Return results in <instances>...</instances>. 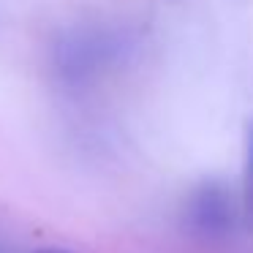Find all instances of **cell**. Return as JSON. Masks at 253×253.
Listing matches in <instances>:
<instances>
[{
  "mask_svg": "<svg viewBox=\"0 0 253 253\" xmlns=\"http://www.w3.org/2000/svg\"><path fill=\"white\" fill-rule=\"evenodd\" d=\"M242 182H245V207L248 215L253 218V123L245 131V174H242Z\"/></svg>",
  "mask_w": 253,
  "mask_h": 253,
  "instance_id": "7a4b0ae2",
  "label": "cell"
},
{
  "mask_svg": "<svg viewBox=\"0 0 253 253\" xmlns=\"http://www.w3.org/2000/svg\"><path fill=\"white\" fill-rule=\"evenodd\" d=\"M36 253H71V251H55V248H46V251H36Z\"/></svg>",
  "mask_w": 253,
  "mask_h": 253,
  "instance_id": "3957f363",
  "label": "cell"
},
{
  "mask_svg": "<svg viewBox=\"0 0 253 253\" xmlns=\"http://www.w3.org/2000/svg\"><path fill=\"white\" fill-rule=\"evenodd\" d=\"M229 202H226V193L215 185H204L196 193V202H193V218L199 220V226L207 231H218L220 226L229 220Z\"/></svg>",
  "mask_w": 253,
  "mask_h": 253,
  "instance_id": "6da1fadb",
  "label": "cell"
}]
</instances>
